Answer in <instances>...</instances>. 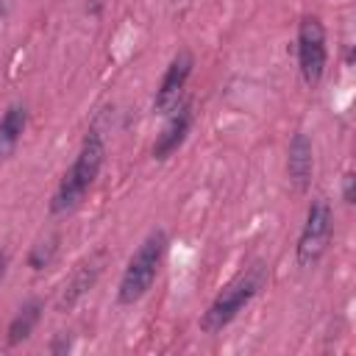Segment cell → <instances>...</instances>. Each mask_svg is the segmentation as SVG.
Instances as JSON below:
<instances>
[{
  "label": "cell",
  "mask_w": 356,
  "mask_h": 356,
  "mask_svg": "<svg viewBox=\"0 0 356 356\" xmlns=\"http://www.w3.org/2000/svg\"><path fill=\"white\" fill-rule=\"evenodd\" d=\"M103 159H106V145H103L100 134L92 128L83 136L78 156L72 159L70 170L61 175V181L50 197V214H70L72 209H78V203L83 200V195L89 192L95 178L100 175Z\"/></svg>",
  "instance_id": "cell-1"
},
{
  "label": "cell",
  "mask_w": 356,
  "mask_h": 356,
  "mask_svg": "<svg viewBox=\"0 0 356 356\" xmlns=\"http://www.w3.org/2000/svg\"><path fill=\"white\" fill-rule=\"evenodd\" d=\"M167 245H170V236L164 228H153L139 242V248L131 253V259L120 275V284H117V303L120 306H134L150 292V286L161 270Z\"/></svg>",
  "instance_id": "cell-2"
},
{
  "label": "cell",
  "mask_w": 356,
  "mask_h": 356,
  "mask_svg": "<svg viewBox=\"0 0 356 356\" xmlns=\"http://www.w3.org/2000/svg\"><path fill=\"white\" fill-rule=\"evenodd\" d=\"M264 278H267V267H264L261 261H253L248 270H242V273H239L231 284H225V289L206 306V312H203L200 320H197L200 331H206V334H220L222 328H228V325L239 317V312L259 295Z\"/></svg>",
  "instance_id": "cell-3"
},
{
  "label": "cell",
  "mask_w": 356,
  "mask_h": 356,
  "mask_svg": "<svg viewBox=\"0 0 356 356\" xmlns=\"http://www.w3.org/2000/svg\"><path fill=\"white\" fill-rule=\"evenodd\" d=\"M331 231H334V209L325 197H314L306 209V220L300 225L298 245H295L298 267H303V270L317 267V261L323 259V253L331 242Z\"/></svg>",
  "instance_id": "cell-4"
},
{
  "label": "cell",
  "mask_w": 356,
  "mask_h": 356,
  "mask_svg": "<svg viewBox=\"0 0 356 356\" xmlns=\"http://www.w3.org/2000/svg\"><path fill=\"white\" fill-rule=\"evenodd\" d=\"M298 70L303 83L312 89L323 81L325 64H328V47H325V25L317 14H306L298 22Z\"/></svg>",
  "instance_id": "cell-5"
},
{
  "label": "cell",
  "mask_w": 356,
  "mask_h": 356,
  "mask_svg": "<svg viewBox=\"0 0 356 356\" xmlns=\"http://www.w3.org/2000/svg\"><path fill=\"white\" fill-rule=\"evenodd\" d=\"M192 67H195V56L186 47H181L170 58V64H167V70H164V75H161V81L156 86V95H153V111L156 114H164L167 117L181 103L184 86H186V81L192 75Z\"/></svg>",
  "instance_id": "cell-6"
},
{
  "label": "cell",
  "mask_w": 356,
  "mask_h": 356,
  "mask_svg": "<svg viewBox=\"0 0 356 356\" xmlns=\"http://www.w3.org/2000/svg\"><path fill=\"white\" fill-rule=\"evenodd\" d=\"M189 128H192V106L181 100V103L167 114L161 131L156 134V142H153V150H150L153 159H156V161H167V159L184 145Z\"/></svg>",
  "instance_id": "cell-7"
},
{
  "label": "cell",
  "mask_w": 356,
  "mask_h": 356,
  "mask_svg": "<svg viewBox=\"0 0 356 356\" xmlns=\"http://www.w3.org/2000/svg\"><path fill=\"white\" fill-rule=\"evenodd\" d=\"M103 267H106V253H103V250L89 253V256L72 270V275L67 278V284H64V289H61V298H58V309H61V312H64V309H72V306L95 286V281L100 278Z\"/></svg>",
  "instance_id": "cell-8"
},
{
  "label": "cell",
  "mask_w": 356,
  "mask_h": 356,
  "mask_svg": "<svg viewBox=\"0 0 356 356\" xmlns=\"http://www.w3.org/2000/svg\"><path fill=\"white\" fill-rule=\"evenodd\" d=\"M312 172H314V150H312V139L298 131L292 139H289V147H286V175H289V184L298 189V192H306L309 184H312Z\"/></svg>",
  "instance_id": "cell-9"
},
{
  "label": "cell",
  "mask_w": 356,
  "mask_h": 356,
  "mask_svg": "<svg viewBox=\"0 0 356 356\" xmlns=\"http://www.w3.org/2000/svg\"><path fill=\"white\" fill-rule=\"evenodd\" d=\"M42 312H44V303H42L39 298L25 300V303L14 312V317L8 320V328H6V345H8V348L22 345V342L33 334V328L39 325Z\"/></svg>",
  "instance_id": "cell-10"
},
{
  "label": "cell",
  "mask_w": 356,
  "mask_h": 356,
  "mask_svg": "<svg viewBox=\"0 0 356 356\" xmlns=\"http://www.w3.org/2000/svg\"><path fill=\"white\" fill-rule=\"evenodd\" d=\"M25 128H28V108L22 103H11L0 117V161H6L17 150Z\"/></svg>",
  "instance_id": "cell-11"
},
{
  "label": "cell",
  "mask_w": 356,
  "mask_h": 356,
  "mask_svg": "<svg viewBox=\"0 0 356 356\" xmlns=\"http://www.w3.org/2000/svg\"><path fill=\"white\" fill-rule=\"evenodd\" d=\"M56 253H58V234H44L42 239H36L31 245V250H28V267L33 273H42V270H47L53 264Z\"/></svg>",
  "instance_id": "cell-12"
},
{
  "label": "cell",
  "mask_w": 356,
  "mask_h": 356,
  "mask_svg": "<svg viewBox=\"0 0 356 356\" xmlns=\"http://www.w3.org/2000/svg\"><path fill=\"white\" fill-rule=\"evenodd\" d=\"M342 200H345V206H353V200H356V175H353V170H348L342 175Z\"/></svg>",
  "instance_id": "cell-13"
},
{
  "label": "cell",
  "mask_w": 356,
  "mask_h": 356,
  "mask_svg": "<svg viewBox=\"0 0 356 356\" xmlns=\"http://www.w3.org/2000/svg\"><path fill=\"white\" fill-rule=\"evenodd\" d=\"M67 350H72V342H70V337H67V334H58V337L50 342V353L61 356V353H67Z\"/></svg>",
  "instance_id": "cell-14"
},
{
  "label": "cell",
  "mask_w": 356,
  "mask_h": 356,
  "mask_svg": "<svg viewBox=\"0 0 356 356\" xmlns=\"http://www.w3.org/2000/svg\"><path fill=\"white\" fill-rule=\"evenodd\" d=\"M6 270H8V253L0 250V284H3V278H6Z\"/></svg>",
  "instance_id": "cell-15"
},
{
  "label": "cell",
  "mask_w": 356,
  "mask_h": 356,
  "mask_svg": "<svg viewBox=\"0 0 356 356\" xmlns=\"http://www.w3.org/2000/svg\"><path fill=\"white\" fill-rule=\"evenodd\" d=\"M172 3H175V6H186L189 0H172Z\"/></svg>",
  "instance_id": "cell-16"
}]
</instances>
